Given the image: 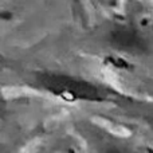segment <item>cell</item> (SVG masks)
<instances>
[{
    "mask_svg": "<svg viewBox=\"0 0 153 153\" xmlns=\"http://www.w3.org/2000/svg\"><path fill=\"white\" fill-rule=\"evenodd\" d=\"M32 83L40 90L55 97L70 101H89L101 102L109 98L105 87L79 76L69 75L58 71H34Z\"/></svg>",
    "mask_w": 153,
    "mask_h": 153,
    "instance_id": "cell-1",
    "label": "cell"
},
{
    "mask_svg": "<svg viewBox=\"0 0 153 153\" xmlns=\"http://www.w3.org/2000/svg\"><path fill=\"white\" fill-rule=\"evenodd\" d=\"M102 153H129V152H126L125 149L120 148V146H116V145H113V144H110V145H106L105 148H103Z\"/></svg>",
    "mask_w": 153,
    "mask_h": 153,
    "instance_id": "cell-2",
    "label": "cell"
}]
</instances>
